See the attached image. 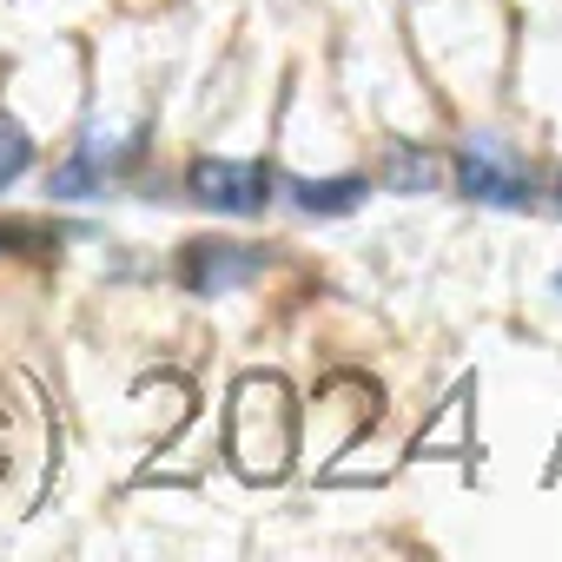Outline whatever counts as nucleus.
<instances>
[{
  "instance_id": "nucleus-1",
  "label": "nucleus",
  "mask_w": 562,
  "mask_h": 562,
  "mask_svg": "<svg viewBox=\"0 0 562 562\" xmlns=\"http://www.w3.org/2000/svg\"><path fill=\"white\" fill-rule=\"evenodd\" d=\"M232 463L251 476V483H278L299 457V411H292V391L278 378H245L232 391V437H225Z\"/></svg>"
},
{
  "instance_id": "nucleus-2",
  "label": "nucleus",
  "mask_w": 562,
  "mask_h": 562,
  "mask_svg": "<svg viewBox=\"0 0 562 562\" xmlns=\"http://www.w3.org/2000/svg\"><path fill=\"white\" fill-rule=\"evenodd\" d=\"M457 192L476 199V205H529L536 179L496 133H476V139L457 146Z\"/></svg>"
},
{
  "instance_id": "nucleus-3",
  "label": "nucleus",
  "mask_w": 562,
  "mask_h": 562,
  "mask_svg": "<svg viewBox=\"0 0 562 562\" xmlns=\"http://www.w3.org/2000/svg\"><path fill=\"white\" fill-rule=\"evenodd\" d=\"M186 186H192L199 205L232 212V218H251V212L271 205V166L265 159H192Z\"/></svg>"
},
{
  "instance_id": "nucleus-4",
  "label": "nucleus",
  "mask_w": 562,
  "mask_h": 562,
  "mask_svg": "<svg viewBox=\"0 0 562 562\" xmlns=\"http://www.w3.org/2000/svg\"><path fill=\"white\" fill-rule=\"evenodd\" d=\"M265 271V251L258 245H238V238H192L186 258H179V285L192 299H225L238 285H251V278Z\"/></svg>"
},
{
  "instance_id": "nucleus-5",
  "label": "nucleus",
  "mask_w": 562,
  "mask_h": 562,
  "mask_svg": "<svg viewBox=\"0 0 562 562\" xmlns=\"http://www.w3.org/2000/svg\"><path fill=\"white\" fill-rule=\"evenodd\" d=\"M364 192H371V179H299L292 186V199L305 212H358Z\"/></svg>"
},
{
  "instance_id": "nucleus-6",
  "label": "nucleus",
  "mask_w": 562,
  "mask_h": 562,
  "mask_svg": "<svg viewBox=\"0 0 562 562\" xmlns=\"http://www.w3.org/2000/svg\"><path fill=\"white\" fill-rule=\"evenodd\" d=\"M27 166H34V139H27V126H21L14 113H0V192H8Z\"/></svg>"
},
{
  "instance_id": "nucleus-7",
  "label": "nucleus",
  "mask_w": 562,
  "mask_h": 562,
  "mask_svg": "<svg viewBox=\"0 0 562 562\" xmlns=\"http://www.w3.org/2000/svg\"><path fill=\"white\" fill-rule=\"evenodd\" d=\"M391 192H430V179H437V159L430 153H417V146H397V159H391Z\"/></svg>"
},
{
  "instance_id": "nucleus-8",
  "label": "nucleus",
  "mask_w": 562,
  "mask_h": 562,
  "mask_svg": "<svg viewBox=\"0 0 562 562\" xmlns=\"http://www.w3.org/2000/svg\"><path fill=\"white\" fill-rule=\"evenodd\" d=\"M21 232H34V225H0V245H8V238H21Z\"/></svg>"
},
{
  "instance_id": "nucleus-9",
  "label": "nucleus",
  "mask_w": 562,
  "mask_h": 562,
  "mask_svg": "<svg viewBox=\"0 0 562 562\" xmlns=\"http://www.w3.org/2000/svg\"><path fill=\"white\" fill-rule=\"evenodd\" d=\"M555 205H562V179H555Z\"/></svg>"
},
{
  "instance_id": "nucleus-10",
  "label": "nucleus",
  "mask_w": 562,
  "mask_h": 562,
  "mask_svg": "<svg viewBox=\"0 0 562 562\" xmlns=\"http://www.w3.org/2000/svg\"><path fill=\"white\" fill-rule=\"evenodd\" d=\"M555 292H562V271H555Z\"/></svg>"
}]
</instances>
